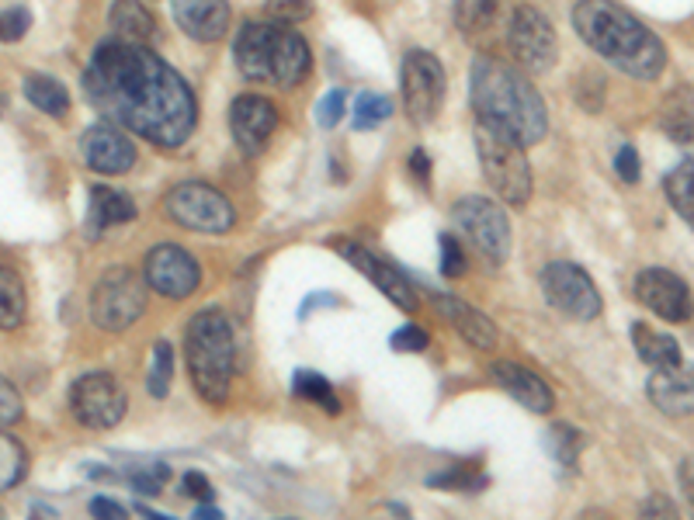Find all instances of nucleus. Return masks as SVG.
Listing matches in <instances>:
<instances>
[{
	"label": "nucleus",
	"instance_id": "obj_1",
	"mask_svg": "<svg viewBox=\"0 0 694 520\" xmlns=\"http://www.w3.org/2000/svg\"><path fill=\"white\" fill-rule=\"evenodd\" d=\"M84 91L112 125L167 150L188 142L199 122L188 80L146 46L105 39L84 69Z\"/></svg>",
	"mask_w": 694,
	"mask_h": 520
},
{
	"label": "nucleus",
	"instance_id": "obj_2",
	"mask_svg": "<svg viewBox=\"0 0 694 520\" xmlns=\"http://www.w3.org/2000/svg\"><path fill=\"white\" fill-rule=\"evenodd\" d=\"M472 108L479 125L517 146H535L549 132V108L535 91V84L496 56H476L469 73Z\"/></svg>",
	"mask_w": 694,
	"mask_h": 520
},
{
	"label": "nucleus",
	"instance_id": "obj_3",
	"mask_svg": "<svg viewBox=\"0 0 694 520\" xmlns=\"http://www.w3.org/2000/svg\"><path fill=\"white\" fill-rule=\"evenodd\" d=\"M573 28L587 49H594L632 80H656L667 67L663 42L615 0H580L573 7Z\"/></svg>",
	"mask_w": 694,
	"mask_h": 520
},
{
	"label": "nucleus",
	"instance_id": "obj_4",
	"mask_svg": "<svg viewBox=\"0 0 694 520\" xmlns=\"http://www.w3.org/2000/svg\"><path fill=\"white\" fill-rule=\"evenodd\" d=\"M233 59L250 84L268 87H299L313 67L306 39L291 32L289 24L274 22H246L236 32Z\"/></svg>",
	"mask_w": 694,
	"mask_h": 520
},
{
	"label": "nucleus",
	"instance_id": "obj_5",
	"mask_svg": "<svg viewBox=\"0 0 694 520\" xmlns=\"http://www.w3.org/2000/svg\"><path fill=\"white\" fill-rule=\"evenodd\" d=\"M184 361L205 403H226L236 368V340L223 309H202L191 316L184 330Z\"/></svg>",
	"mask_w": 694,
	"mask_h": 520
},
{
	"label": "nucleus",
	"instance_id": "obj_6",
	"mask_svg": "<svg viewBox=\"0 0 694 520\" xmlns=\"http://www.w3.org/2000/svg\"><path fill=\"white\" fill-rule=\"evenodd\" d=\"M476 153H479L483 178L490 181L496 198H504L514 208H524L532 198V163H528L524 146L476 125Z\"/></svg>",
	"mask_w": 694,
	"mask_h": 520
},
{
	"label": "nucleus",
	"instance_id": "obj_7",
	"mask_svg": "<svg viewBox=\"0 0 694 520\" xmlns=\"http://www.w3.org/2000/svg\"><path fill=\"white\" fill-rule=\"evenodd\" d=\"M146 281L129 268H112L94 281L90 292V319L94 326L108 330V333H122L139 323V316L146 313Z\"/></svg>",
	"mask_w": 694,
	"mask_h": 520
},
{
	"label": "nucleus",
	"instance_id": "obj_8",
	"mask_svg": "<svg viewBox=\"0 0 694 520\" xmlns=\"http://www.w3.org/2000/svg\"><path fill=\"white\" fill-rule=\"evenodd\" d=\"M167 215L178 226L191 229V233H208V236H223L236 226V212L219 187L205 181H180L167 191L163 198Z\"/></svg>",
	"mask_w": 694,
	"mask_h": 520
},
{
	"label": "nucleus",
	"instance_id": "obj_9",
	"mask_svg": "<svg viewBox=\"0 0 694 520\" xmlns=\"http://www.w3.org/2000/svg\"><path fill=\"white\" fill-rule=\"evenodd\" d=\"M403 108L410 114V122L417 125H430L441 105H445V91H449V80H445V69L438 63V56H430L424 49H410L403 56Z\"/></svg>",
	"mask_w": 694,
	"mask_h": 520
},
{
	"label": "nucleus",
	"instance_id": "obj_10",
	"mask_svg": "<svg viewBox=\"0 0 694 520\" xmlns=\"http://www.w3.org/2000/svg\"><path fill=\"white\" fill-rule=\"evenodd\" d=\"M455 223L469 236V243L493 268H500L511 253V223L504 215V208L483 195H466L455 202Z\"/></svg>",
	"mask_w": 694,
	"mask_h": 520
},
{
	"label": "nucleus",
	"instance_id": "obj_11",
	"mask_svg": "<svg viewBox=\"0 0 694 520\" xmlns=\"http://www.w3.org/2000/svg\"><path fill=\"white\" fill-rule=\"evenodd\" d=\"M507 46L514 52L517 67L532 69V73H549V69L556 67V59H560L556 28L532 4L514 7L511 22H507Z\"/></svg>",
	"mask_w": 694,
	"mask_h": 520
},
{
	"label": "nucleus",
	"instance_id": "obj_12",
	"mask_svg": "<svg viewBox=\"0 0 694 520\" xmlns=\"http://www.w3.org/2000/svg\"><path fill=\"white\" fill-rule=\"evenodd\" d=\"M129 406L125 388L108 371H88L69 385V409L90 430H112L122 424Z\"/></svg>",
	"mask_w": 694,
	"mask_h": 520
},
{
	"label": "nucleus",
	"instance_id": "obj_13",
	"mask_svg": "<svg viewBox=\"0 0 694 520\" xmlns=\"http://www.w3.org/2000/svg\"><path fill=\"white\" fill-rule=\"evenodd\" d=\"M541 292L549 298V306H556L562 316L590 323L601 316V292L594 288L590 274L573 260H552L541 271Z\"/></svg>",
	"mask_w": 694,
	"mask_h": 520
},
{
	"label": "nucleus",
	"instance_id": "obj_14",
	"mask_svg": "<svg viewBox=\"0 0 694 520\" xmlns=\"http://www.w3.org/2000/svg\"><path fill=\"white\" fill-rule=\"evenodd\" d=\"M202 281L199 260L178 243H160L146 253V288L163 298H188Z\"/></svg>",
	"mask_w": 694,
	"mask_h": 520
},
{
	"label": "nucleus",
	"instance_id": "obj_15",
	"mask_svg": "<svg viewBox=\"0 0 694 520\" xmlns=\"http://www.w3.org/2000/svg\"><path fill=\"white\" fill-rule=\"evenodd\" d=\"M635 298L650 309L652 316L667 319V323H688L691 319V288L673 271L646 268L635 278Z\"/></svg>",
	"mask_w": 694,
	"mask_h": 520
},
{
	"label": "nucleus",
	"instance_id": "obj_16",
	"mask_svg": "<svg viewBox=\"0 0 694 520\" xmlns=\"http://www.w3.org/2000/svg\"><path fill=\"white\" fill-rule=\"evenodd\" d=\"M334 250L355 268V271L365 274V278H368L393 306H400L403 313H417V292H413V285L406 281L400 268H393L389 260H382V257H375L372 250L358 247V243H351V240L334 243Z\"/></svg>",
	"mask_w": 694,
	"mask_h": 520
},
{
	"label": "nucleus",
	"instance_id": "obj_17",
	"mask_svg": "<svg viewBox=\"0 0 694 520\" xmlns=\"http://www.w3.org/2000/svg\"><path fill=\"white\" fill-rule=\"evenodd\" d=\"M274 129H278V108L271 105L268 97L244 94V97H236L229 105V132L236 139V146L250 157L264 153Z\"/></svg>",
	"mask_w": 694,
	"mask_h": 520
},
{
	"label": "nucleus",
	"instance_id": "obj_18",
	"mask_svg": "<svg viewBox=\"0 0 694 520\" xmlns=\"http://www.w3.org/2000/svg\"><path fill=\"white\" fill-rule=\"evenodd\" d=\"M80 157L94 174H125L135 163V146L118 125L97 122L80 136Z\"/></svg>",
	"mask_w": 694,
	"mask_h": 520
},
{
	"label": "nucleus",
	"instance_id": "obj_19",
	"mask_svg": "<svg viewBox=\"0 0 694 520\" xmlns=\"http://www.w3.org/2000/svg\"><path fill=\"white\" fill-rule=\"evenodd\" d=\"M178 28L195 42H216L229 28V4L226 0H171Z\"/></svg>",
	"mask_w": 694,
	"mask_h": 520
},
{
	"label": "nucleus",
	"instance_id": "obj_20",
	"mask_svg": "<svg viewBox=\"0 0 694 520\" xmlns=\"http://www.w3.org/2000/svg\"><path fill=\"white\" fill-rule=\"evenodd\" d=\"M490 375L507 396H514L517 403L524 409H532V413H549V409L556 406V392L549 388V382H541L535 371H528L524 364L496 361L490 364Z\"/></svg>",
	"mask_w": 694,
	"mask_h": 520
},
{
	"label": "nucleus",
	"instance_id": "obj_21",
	"mask_svg": "<svg viewBox=\"0 0 694 520\" xmlns=\"http://www.w3.org/2000/svg\"><path fill=\"white\" fill-rule=\"evenodd\" d=\"M434 306L476 351H493L500 343V330L493 326V319L486 313H479V309H472L469 302H462L455 295H434Z\"/></svg>",
	"mask_w": 694,
	"mask_h": 520
},
{
	"label": "nucleus",
	"instance_id": "obj_22",
	"mask_svg": "<svg viewBox=\"0 0 694 520\" xmlns=\"http://www.w3.org/2000/svg\"><path fill=\"white\" fill-rule=\"evenodd\" d=\"M646 396L660 413L667 416H688L691 413V379L684 371H652L646 382Z\"/></svg>",
	"mask_w": 694,
	"mask_h": 520
},
{
	"label": "nucleus",
	"instance_id": "obj_23",
	"mask_svg": "<svg viewBox=\"0 0 694 520\" xmlns=\"http://www.w3.org/2000/svg\"><path fill=\"white\" fill-rule=\"evenodd\" d=\"M135 219V205L129 195L115 191V187H90V208H88V229L90 236H101L105 229L122 226V223H133Z\"/></svg>",
	"mask_w": 694,
	"mask_h": 520
},
{
	"label": "nucleus",
	"instance_id": "obj_24",
	"mask_svg": "<svg viewBox=\"0 0 694 520\" xmlns=\"http://www.w3.org/2000/svg\"><path fill=\"white\" fill-rule=\"evenodd\" d=\"M632 343H635V354L650 364L652 371H684L680 343L667 333H656L646 323H632Z\"/></svg>",
	"mask_w": 694,
	"mask_h": 520
},
{
	"label": "nucleus",
	"instance_id": "obj_25",
	"mask_svg": "<svg viewBox=\"0 0 694 520\" xmlns=\"http://www.w3.org/2000/svg\"><path fill=\"white\" fill-rule=\"evenodd\" d=\"M112 32L118 42H129V46H143L146 39H153L157 22L153 14L139 4V0H115L112 4Z\"/></svg>",
	"mask_w": 694,
	"mask_h": 520
},
{
	"label": "nucleus",
	"instance_id": "obj_26",
	"mask_svg": "<svg viewBox=\"0 0 694 520\" xmlns=\"http://www.w3.org/2000/svg\"><path fill=\"white\" fill-rule=\"evenodd\" d=\"M24 97H28L32 108H39L42 114H52V118H63L69 112V91L49 73L24 77Z\"/></svg>",
	"mask_w": 694,
	"mask_h": 520
},
{
	"label": "nucleus",
	"instance_id": "obj_27",
	"mask_svg": "<svg viewBox=\"0 0 694 520\" xmlns=\"http://www.w3.org/2000/svg\"><path fill=\"white\" fill-rule=\"evenodd\" d=\"M291 392L299 396V399H306V403H313V406H323L330 416L340 413V399H337L334 385L327 382L319 371H310V368H299L295 375H291Z\"/></svg>",
	"mask_w": 694,
	"mask_h": 520
},
{
	"label": "nucleus",
	"instance_id": "obj_28",
	"mask_svg": "<svg viewBox=\"0 0 694 520\" xmlns=\"http://www.w3.org/2000/svg\"><path fill=\"white\" fill-rule=\"evenodd\" d=\"M28 313L22 278L7 268H0V330H18Z\"/></svg>",
	"mask_w": 694,
	"mask_h": 520
},
{
	"label": "nucleus",
	"instance_id": "obj_29",
	"mask_svg": "<svg viewBox=\"0 0 694 520\" xmlns=\"http://www.w3.org/2000/svg\"><path fill=\"white\" fill-rule=\"evenodd\" d=\"M455 24L469 39L490 35L496 24V0H455Z\"/></svg>",
	"mask_w": 694,
	"mask_h": 520
},
{
	"label": "nucleus",
	"instance_id": "obj_30",
	"mask_svg": "<svg viewBox=\"0 0 694 520\" xmlns=\"http://www.w3.org/2000/svg\"><path fill=\"white\" fill-rule=\"evenodd\" d=\"M663 191H667V198H671L673 212H677V215L691 226L694 223V163H691V157L684 160L680 167H673L671 174H667Z\"/></svg>",
	"mask_w": 694,
	"mask_h": 520
},
{
	"label": "nucleus",
	"instance_id": "obj_31",
	"mask_svg": "<svg viewBox=\"0 0 694 520\" xmlns=\"http://www.w3.org/2000/svg\"><path fill=\"white\" fill-rule=\"evenodd\" d=\"M24 472H28V454H24V444L14 437V433L0 430V493H7V489H14V486H22Z\"/></svg>",
	"mask_w": 694,
	"mask_h": 520
},
{
	"label": "nucleus",
	"instance_id": "obj_32",
	"mask_svg": "<svg viewBox=\"0 0 694 520\" xmlns=\"http://www.w3.org/2000/svg\"><path fill=\"white\" fill-rule=\"evenodd\" d=\"M545 444H549V452H552L556 461H562V465L573 469L577 458H580V452L587 448V437H583L573 424H552L549 433H545Z\"/></svg>",
	"mask_w": 694,
	"mask_h": 520
},
{
	"label": "nucleus",
	"instance_id": "obj_33",
	"mask_svg": "<svg viewBox=\"0 0 694 520\" xmlns=\"http://www.w3.org/2000/svg\"><path fill=\"white\" fill-rule=\"evenodd\" d=\"M171 382H174V347H171V340H157L153 364H150V375H146V388H150L153 399H167Z\"/></svg>",
	"mask_w": 694,
	"mask_h": 520
},
{
	"label": "nucleus",
	"instance_id": "obj_34",
	"mask_svg": "<svg viewBox=\"0 0 694 520\" xmlns=\"http://www.w3.org/2000/svg\"><path fill=\"white\" fill-rule=\"evenodd\" d=\"M663 129L673 142H691V97L688 91H673L663 108Z\"/></svg>",
	"mask_w": 694,
	"mask_h": 520
},
{
	"label": "nucleus",
	"instance_id": "obj_35",
	"mask_svg": "<svg viewBox=\"0 0 694 520\" xmlns=\"http://www.w3.org/2000/svg\"><path fill=\"white\" fill-rule=\"evenodd\" d=\"M427 486L430 489H462V493H472V489H486L490 479L483 472H476V465H458V469H449V472L427 475Z\"/></svg>",
	"mask_w": 694,
	"mask_h": 520
},
{
	"label": "nucleus",
	"instance_id": "obj_36",
	"mask_svg": "<svg viewBox=\"0 0 694 520\" xmlns=\"http://www.w3.org/2000/svg\"><path fill=\"white\" fill-rule=\"evenodd\" d=\"M389 114H393V101H389L385 94L365 91L358 94V101H355V129H358V132H368V129L382 125Z\"/></svg>",
	"mask_w": 694,
	"mask_h": 520
},
{
	"label": "nucleus",
	"instance_id": "obj_37",
	"mask_svg": "<svg viewBox=\"0 0 694 520\" xmlns=\"http://www.w3.org/2000/svg\"><path fill=\"white\" fill-rule=\"evenodd\" d=\"M264 14H268V22L291 28L295 22H306L313 14V0H268Z\"/></svg>",
	"mask_w": 694,
	"mask_h": 520
},
{
	"label": "nucleus",
	"instance_id": "obj_38",
	"mask_svg": "<svg viewBox=\"0 0 694 520\" xmlns=\"http://www.w3.org/2000/svg\"><path fill=\"white\" fill-rule=\"evenodd\" d=\"M171 475V469L157 461V465H133L129 472H125V482H133V489L139 493H146V497H157L160 493V482Z\"/></svg>",
	"mask_w": 694,
	"mask_h": 520
},
{
	"label": "nucleus",
	"instance_id": "obj_39",
	"mask_svg": "<svg viewBox=\"0 0 694 520\" xmlns=\"http://www.w3.org/2000/svg\"><path fill=\"white\" fill-rule=\"evenodd\" d=\"M32 28L28 7H4L0 11V42H22Z\"/></svg>",
	"mask_w": 694,
	"mask_h": 520
},
{
	"label": "nucleus",
	"instance_id": "obj_40",
	"mask_svg": "<svg viewBox=\"0 0 694 520\" xmlns=\"http://www.w3.org/2000/svg\"><path fill=\"white\" fill-rule=\"evenodd\" d=\"M441 274L445 278L466 274V253H462V243L451 233H441Z\"/></svg>",
	"mask_w": 694,
	"mask_h": 520
},
{
	"label": "nucleus",
	"instance_id": "obj_41",
	"mask_svg": "<svg viewBox=\"0 0 694 520\" xmlns=\"http://www.w3.org/2000/svg\"><path fill=\"white\" fill-rule=\"evenodd\" d=\"M393 351H406V354H421V351H427V343H430V337H427V330H421V326H413V323H406V326H400L396 333H393Z\"/></svg>",
	"mask_w": 694,
	"mask_h": 520
},
{
	"label": "nucleus",
	"instance_id": "obj_42",
	"mask_svg": "<svg viewBox=\"0 0 694 520\" xmlns=\"http://www.w3.org/2000/svg\"><path fill=\"white\" fill-rule=\"evenodd\" d=\"M18 420H22V396H18L14 385L0 375V427H11Z\"/></svg>",
	"mask_w": 694,
	"mask_h": 520
},
{
	"label": "nucleus",
	"instance_id": "obj_43",
	"mask_svg": "<svg viewBox=\"0 0 694 520\" xmlns=\"http://www.w3.org/2000/svg\"><path fill=\"white\" fill-rule=\"evenodd\" d=\"M344 105H347L344 91H327L323 101L316 105V122H319L323 129H334L337 122H340V114H344Z\"/></svg>",
	"mask_w": 694,
	"mask_h": 520
},
{
	"label": "nucleus",
	"instance_id": "obj_44",
	"mask_svg": "<svg viewBox=\"0 0 694 520\" xmlns=\"http://www.w3.org/2000/svg\"><path fill=\"white\" fill-rule=\"evenodd\" d=\"M639 520H680V510L667 497H646L639 506Z\"/></svg>",
	"mask_w": 694,
	"mask_h": 520
},
{
	"label": "nucleus",
	"instance_id": "obj_45",
	"mask_svg": "<svg viewBox=\"0 0 694 520\" xmlns=\"http://www.w3.org/2000/svg\"><path fill=\"white\" fill-rule=\"evenodd\" d=\"M615 174H618V178H622L625 184L639 181V174H643V163H639V153H635V146H622V150H618V157H615Z\"/></svg>",
	"mask_w": 694,
	"mask_h": 520
},
{
	"label": "nucleus",
	"instance_id": "obj_46",
	"mask_svg": "<svg viewBox=\"0 0 694 520\" xmlns=\"http://www.w3.org/2000/svg\"><path fill=\"white\" fill-rule=\"evenodd\" d=\"M90 517L94 520H129V510L112 497H94L90 499Z\"/></svg>",
	"mask_w": 694,
	"mask_h": 520
},
{
	"label": "nucleus",
	"instance_id": "obj_47",
	"mask_svg": "<svg viewBox=\"0 0 694 520\" xmlns=\"http://www.w3.org/2000/svg\"><path fill=\"white\" fill-rule=\"evenodd\" d=\"M180 493L208 503V499H212V482H208L202 472H184L180 475Z\"/></svg>",
	"mask_w": 694,
	"mask_h": 520
},
{
	"label": "nucleus",
	"instance_id": "obj_48",
	"mask_svg": "<svg viewBox=\"0 0 694 520\" xmlns=\"http://www.w3.org/2000/svg\"><path fill=\"white\" fill-rule=\"evenodd\" d=\"M410 170L417 174V181H424V184L430 181V157H427L421 146L410 153Z\"/></svg>",
	"mask_w": 694,
	"mask_h": 520
},
{
	"label": "nucleus",
	"instance_id": "obj_49",
	"mask_svg": "<svg viewBox=\"0 0 694 520\" xmlns=\"http://www.w3.org/2000/svg\"><path fill=\"white\" fill-rule=\"evenodd\" d=\"M195 520H226V514L219 506H212V503H202V506L195 510Z\"/></svg>",
	"mask_w": 694,
	"mask_h": 520
},
{
	"label": "nucleus",
	"instance_id": "obj_50",
	"mask_svg": "<svg viewBox=\"0 0 694 520\" xmlns=\"http://www.w3.org/2000/svg\"><path fill=\"white\" fill-rule=\"evenodd\" d=\"M680 482H684V497L691 503V458H684V465H680Z\"/></svg>",
	"mask_w": 694,
	"mask_h": 520
},
{
	"label": "nucleus",
	"instance_id": "obj_51",
	"mask_svg": "<svg viewBox=\"0 0 694 520\" xmlns=\"http://www.w3.org/2000/svg\"><path fill=\"white\" fill-rule=\"evenodd\" d=\"M139 510V517L143 520H171V517H163V514H157V510H150V506H135Z\"/></svg>",
	"mask_w": 694,
	"mask_h": 520
},
{
	"label": "nucleus",
	"instance_id": "obj_52",
	"mask_svg": "<svg viewBox=\"0 0 694 520\" xmlns=\"http://www.w3.org/2000/svg\"><path fill=\"white\" fill-rule=\"evenodd\" d=\"M28 520H39V517H28Z\"/></svg>",
	"mask_w": 694,
	"mask_h": 520
},
{
	"label": "nucleus",
	"instance_id": "obj_53",
	"mask_svg": "<svg viewBox=\"0 0 694 520\" xmlns=\"http://www.w3.org/2000/svg\"><path fill=\"white\" fill-rule=\"evenodd\" d=\"M0 520H4V514H0Z\"/></svg>",
	"mask_w": 694,
	"mask_h": 520
}]
</instances>
